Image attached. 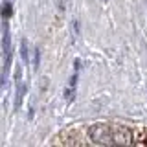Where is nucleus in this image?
I'll return each instance as SVG.
<instances>
[{
  "label": "nucleus",
  "mask_w": 147,
  "mask_h": 147,
  "mask_svg": "<svg viewBox=\"0 0 147 147\" xmlns=\"http://www.w3.org/2000/svg\"><path fill=\"white\" fill-rule=\"evenodd\" d=\"M90 142L96 145H132L145 144L144 140L134 136V129L116 123H94L86 129Z\"/></svg>",
  "instance_id": "nucleus-1"
},
{
  "label": "nucleus",
  "mask_w": 147,
  "mask_h": 147,
  "mask_svg": "<svg viewBox=\"0 0 147 147\" xmlns=\"http://www.w3.org/2000/svg\"><path fill=\"white\" fill-rule=\"evenodd\" d=\"M79 68H81V59H76V66H74V72L70 76V81H68L66 88H64V101H66V105L74 103V99H76V86H77V77H79Z\"/></svg>",
  "instance_id": "nucleus-2"
},
{
  "label": "nucleus",
  "mask_w": 147,
  "mask_h": 147,
  "mask_svg": "<svg viewBox=\"0 0 147 147\" xmlns=\"http://www.w3.org/2000/svg\"><path fill=\"white\" fill-rule=\"evenodd\" d=\"M26 90H28V86L24 85V83H20V85L17 86V96H15V105H13V109H15V112L18 109H20V105H22V101H24V96H26Z\"/></svg>",
  "instance_id": "nucleus-3"
},
{
  "label": "nucleus",
  "mask_w": 147,
  "mask_h": 147,
  "mask_svg": "<svg viewBox=\"0 0 147 147\" xmlns=\"http://www.w3.org/2000/svg\"><path fill=\"white\" fill-rule=\"evenodd\" d=\"M20 57H22V63L24 64L30 63V52H28V40L26 39L20 40Z\"/></svg>",
  "instance_id": "nucleus-4"
},
{
  "label": "nucleus",
  "mask_w": 147,
  "mask_h": 147,
  "mask_svg": "<svg viewBox=\"0 0 147 147\" xmlns=\"http://www.w3.org/2000/svg\"><path fill=\"white\" fill-rule=\"evenodd\" d=\"M11 13H13L11 2H9V0H6V2H4V7H2V15H4V18H9V17H11Z\"/></svg>",
  "instance_id": "nucleus-5"
},
{
  "label": "nucleus",
  "mask_w": 147,
  "mask_h": 147,
  "mask_svg": "<svg viewBox=\"0 0 147 147\" xmlns=\"http://www.w3.org/2000/svg\"><path fill=\"white\" fill-rule=\"evenodd\" d=\"M40 64V48H35V55H33V66L39 68Z\"/></svg>",
  "instance_id": "nucleus-6"
},
{
  "label": "nucleus",
  "mask_w": 147,
  "mask_h": 147,
  "mask_svg": "<svg viewBox=\"0 0 147 147\" xmlns=\"http://www.w3.org/2000/svg\"><path fill=\"white\" fill-rule=\"evenodd\" d=\"M55 6L59 7V11L64 13V9H66V6H64V0H55Z\"/></svg>",
  "instance_id": "nucleus-7"
},
{
  "label": "nucleus",
  "mask_w": 147,
  "mask_h": 147,
  "mask_svg": "<svg viewBox=\"0 0 147 147\" xmlns=\"http://www.w3.org/2000/svg\"><path fill=\"white\" fill-rule=\"evenodd\" d=\"M20 79V66H17V70H15V81Z\"/></svg>",
  "instance_id": "nucleus-8"
},
{
  "label": "nucleus",
  "mask_w": 147,
  "mask_h": 147,
  "mask_svg": "<svg viewBox=\"0 0 147 147\" xmlns=\"http://www.w3.org/2000/svg\"><path fill=\"white\" fill-rule=\"evenodd\" d=\"M101 2H109V0H101Z\"/></svg>",
  "instance_id": "nucleus-9"
}]
</instances>
